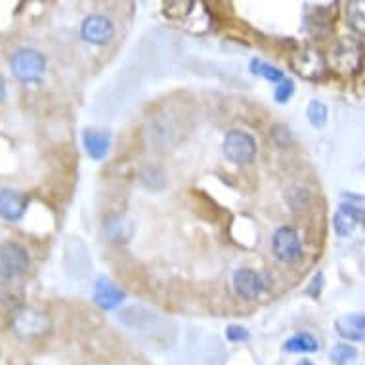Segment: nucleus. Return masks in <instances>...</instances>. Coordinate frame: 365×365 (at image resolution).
<instances>
[{
	"instance_id": "obj_1",
	"label": "nucleus",
	"mask_w": 365,
	"mask_h": 365,
	"mask_svg": "<svg viewBox=\"0 0 365 365\" xmlns=\"http://www.w3.org/2000/svg\"><path fill=\"white\" fill-rule=\"evenodd\" d=\"M10 325L12 331L19 339L25 341H33V339H41V336L48 335L52 329V322H50L48 314L31 308V306H19L10 317Z\"/></svg>"
},
{
	"instance_id": "obj_2",
	"label": "nucleus",
	"mask_w": 365,
	"mask_h": 365,
	"mask_svg": "<svg viewBox=\"0 0 365 365\" xmlns=\"http://www.w3.org/2000/svg\"><path fill=\"white\" fill-rule=\"evenodd\" d=\"M364 46L356 38H341L331 52V67L341 75L352 77L364 69Z\"/></svg>"
},
{
	"instance_id": "obj_3",
	"label": "nucleus",
	"mask_w": 365,
	"mask_h": 365,
	"mask_svg": "<svg viewBox=\"0 0 365 365\" xmlns=\"http://www.w3.org/2000/svg\"><path fill=\"white\" fill-rule=\"evenodd\" d=\"M10 69L21 83H38L46 71V58L35 48H19L10 58Z\"/></svg>"
},
{
	"instance_id": "obj_4",
	"label": "nucleus",
	"mask_w": 365,
	"mask_h": 365,
	"mask_svg": "<svg viewBox=\"0 0 365 365\" xmlns=\"http://www.w3.org/2000/svg\"><path fill=\"white\" fill-rule=\"evenodd\" d=\"M291 69L306 81H322L327 73L325 56L314 46H300L291 56Z\"/></svg>"
},
{
	"instance_id": "obj_5",
	"label": "nucleus",
	"mask_w": 365,
	"mask_h": 365,
	"mask_svg": "<svg viewBox=\"0 0 365 365\" xmlns=\"http://www.w3.org/2000/svg\"><path fill=\"white\" fill-rule=\"evenodd\" d=\"M224 155L234 163V165H249L255 161L257 157V140L252 138L251 134L245 130H230L224 136V144H222Z\"/></svg>"
},
{
	"instance_id": "obj_6",
	"label": "nucleus",
	"mask_w": 365,
	"mask_h": 365,
	"mask_svg": "<svg viewBox=\"0 0 365 365\" xmlns=\"http://www.w3.org/2000/svg\"><path fill=\"white\" fill-rule=\"evenodd\" d=\"M29 251L21 243H16V241L0 243V277L16 279L24 276L29 269Z\"/></svg>"
},
{
	"instance_id": "obj_7",
	"label": "nucleus",
	"mask_w": 365,
	"mask_h": 365,
	"mask_svg": "<svg viewBox=\"0 0 365 365\" xmlns=\"http://www.w3.org/2000/svg\"><path fill=\"white\" fill-rule=\"evenodd\" d=\"M272 251L274 257L283 264L299 262L302 258V240L293 226L277 227L272 237Z\"/></svg>"
},
{
	"instance_id": "obj_8",
	"label": "nucleus",
	"mask_w": 365,
	"mask_h": 365,
	"mask_svg": "<svg viewBox=\"0 0 365 365\" xmlns=\"http://www.w3.org/2000/svg\"><path fill=\"white\" fill-rule=\"evenodd\" d=\"M336 8L335 2H322V4H308L306 12V27L314 36H325L333 31Z\"/></svg>"
},
{
	"instance_id": "obj_9",
	"label": "nucleus",
	"mask_w": 365,
	"mask_h": 365,
	"mask_svg": "<svg viewBox=\"0 0 365 365\" xmlns=\"http://www.w3.org/2000/svg\"><path fill=\"white\" fill-rule=\"evenodd\" d=\"M113 21L106 18V16H100V14L84 18L83 24H81V36H83V41L90 42V44L103 46V44H108L113 38Z\"/></svg>"
},
{
	"instance_id": "obj_10",
	"label": "nucleus",
	"mask_w": 365,
	"mask_h": 365,
	"mask_svg": "<svg viewBox=\"0 0 365 365\" xmlns=\"http://www.w3.org/2000/svg\"><path fill=\"white\" fill-rule=\"evenodd\" d=\"M232 283H234V291L237 293V297L245 300L258 299L266 287L264 277L251 268H240L237 272H234Z\"/></svg>"
},
{
	"instance_id": "obj_11",
	"label": "nucleus",
	"mask_w": 365,
	"mask_h": 365,
	"mask_svg": "<svg viewBox=\"0 0 365 365\" xmlns=\"http://www.w3.org/2000/svg\"><path fill=\"white\" fill-rule=\"evenodd\" d=\"M29 207V195L16 190H0V218L18 222L24 218Z\"/></svg>"
},
{
	"instance_id": "obj_12",
	"label": "nucleus",
	"mask_w": 365,
	"mask_h": 365,
	"mask_svg": "<svg viewBox=\"0 0 365 365\" xmlns=\"http://www.w3.org/2000/svg\"><path fill=\"white\" fill-rule=\"evenodd\" d=\"M125 300V291L109 277H100L94 285V302L103 310H113Z\"/></svg>"
},
{
	"instance_id": "obj_13",
	"label": "nucleus",
	"mask_w": 365,
	"mask_h": 365,
	"mask_svg": "<svg viewBox=\"0 0 365 365\" xmlns=\"http://www.w3.org/2000/svg\"><path fill=\"white\" fill-rule=\"evenodd\" d=\"M336 333L352 342H365V316L364 314H346L335 322Z\"/></svg>"
},
{
	"instance_id": "obj_14",
	"label": "nucleus",
	"mask_w": 365,
	"mask_h": 365,
	"mask_svg": "<svg viewBox=\"0 0 365 365\" xmlns=\"http://www.w3.org/2000/svg\"><path fill=\"white\" fill-rule=\"evenodd\" d=\"M83 145L86 150V155L94 161H102L103 157L108 155L109 145H111V138L109 134L102 130H84L83 132Z\"/></svg>"
},
{
	"instance_id": "obj_15",
	"label": "nucleus",
	"mask_w": 365,
	"mask_h": 365,
	"mask_svg": "<svg viewBox=\"0 0 365 365\" xmlns=\"http://www.w3.org/2000/svg\"><path fill=\"white\" fill-rule=\"evenodd\" d=\"M103 230H106V235L113 243H126L130 240L132 234H134V227H132V222L126 218L125 215H109L103 222Z\"/></svg>"
},
{
	"instance_id": "obj_16",
	"label": "nucleus",
	"mask_w": 365,
	"mask_h": 365,
	"mask_svg": "<svg viewBox=\"0 0 365 365\" xmlns=\"http://www.w3.org/2000/svg\"><path fill=\"white\" fill-rule=\"evenodd\" d=\"M317 348H319V342L316 336L304 331H300L283 342V350L291 354H314L317 352Z\"/></svg>"
},
{
	"instance_id": "obj_17",
	"label": "nucleus",
	"mask_w": 365,
	"mask_h": 365,
	"mask_svg": "<svg viewBox=\"0 0 365 365\" xmlns=\"http://www.w3.org/2000/svg\"><path fill=\"white\" fill-rule=\"evenodd\" d=\"M249 69H251L252 75L266 78V81H269V83L279 84L283 78H285V73H283L279 67L272 66V63H268V61L258 60V58L251 60V63H249Z\"/></svg>"
},
{
	"instance_id": "obj_18",
	"label": "nucleus",
	"mask_w": 365,
	"mask_h": 365,
	"mask_svg": "<svg viewBox=\"0 0 365 365\" xmlns=\"http://www.w3.org/2000/svg\"><path fill=\"white\" fill-rule=\"evenodd\" d=\"M346 18L348 25L358 35L365 36V0H352V2H348Z\"/></svg>"
},
{
	"instance_id": "obj_19",
	"label": "nucleus",
	"mask_w": 365,
	"mask_h": 365,
	"mask_svg": "<svg viewBox=\"0 0 365 365\" xmlns=\"http://www.w3.org/2000/svg\"><path fill=\"white\" fill-rule=\"evenodd\" d=\"M329 359L335 365H350L352 361L358 359V350L352 346V344H346V342H339L335 346L331 348Z\"/></svg>"
},
{
	"instance_id": "obj_20",
	"label": "nucleus",
	"mask_w": 365,
	"mask_h": 365,
	"mask_svg": "<svg viewBox=\"0 0 365 365\" xmlns=\"http://www.w3.org/2000/svg\"><path fill=\"white\" fill-rule=\"evenodd\" d=\"M327 115H329L327 106L319 102V100H312V102L308 103L306 117H308V120H310V125L314 126V128H322V126H325V123H327Z\"/></svg>"
},
{
	"instance_id": "obj_21",
	"label": "nucleus",
	"mask_w": 365,
	"mask_h": 365,
	"mask_svg": "<svg viewBox=\"0 0 365 365\" xmlns=\"http://www.w3.org/2000/svg\"><path fill=\"white\" fill-rule=\"evenodd\" d=\"M294 94V83L291 78H283L282 83L276 86V92H274V100L277 103H287Z\"/></svg>"
},
{
	"instance_id": "obj_22",
	"label": "nucleus",
	"mask_w": 365,
	"mask_h": 365,
	"mask_svg": "<svg viewBox=\"0 0 365 365\" xmlns=\"http://www.w3.org/2000/svg\"><path fill=\"white\" fill-rule=\"evenodd\" d=\"M269 138L279 148H287L291 144V130L285 125H274L269 128Z\"/></svg>"
},
{
	"instance_id": "obj_23",
	"label": "nucleus",
	"mask_w": 365,
	"mask_h": 365,
	"mask_svg": "<svg viewBox=\"0 0 365 365\" xmlns=\"http://www.w3.org/2000/svg\"><path fill=\"white\" fill-rule=\"evenodd\" d=\"M226 339L230 342H245L251 339V333H249L243 325L232 324V325H227Z\"/></svg>"
},
{
	"instance_id": "obj_24",
	"label": "nucleus",
	"mask_w": 365,
	"mask_h": 365,
	"mask_svg": "<svg viewBox=\"0 0 365 365\" xmlns=\"http://www.w3.org/2000/svg\"><path fill=\"white\" fill-rule=\"evenodd\" d=\"M339 210L348 216V220L352 222L354 226H356V224L365 226V209H359L356 205H342Z\"/></svg>"
},
{
	"instance_id": "obj_25",
	"label": "nucleus",
	"mask_w": 365,
	"mask_h": 365,
	"mask_svg": "<svg viewBox=\"0 0 365 365\" xmlns=\"http://www.w3.org/2000/svg\"><path fill=\"white\" fill-rule=\"evenodd\" d=\"M324 283H325L324 272H317L316 276L312 277L310 285L306 287V294H308L310 299L317 300L319 297H322V291H324Z\"/></svg>"
},
{
	"instance_id": "obj_26",
	"label": "nucleus",
	"mask_w": 365,
	"mask_h": 365,
	"mask_svg": "<svg viewBox=\"0 0 365 365\" xmlns=\"http://www.w3.org/2000/svg\"><path fill=\"white\" fill-rule=\"evenodd\" d=\"M6 98V83H4V77L0 75V102H4Z\"/></svg>"
},
{
	"instance_id": "obj_27",
	"label": "nucleus",
	"mask_w": 365,
	"mask_h": 365,
	"mask_svg": "<svg viewBox=\"0 0 365 365\" xmlns=\"http://www.w3.org/2000/svg\"><path fill=\"white\" fill-rule=\"evenodd\" d=\"M299 365H314V361H310V359H304V361H300Z\"/></svg>"
}]
</instances>
